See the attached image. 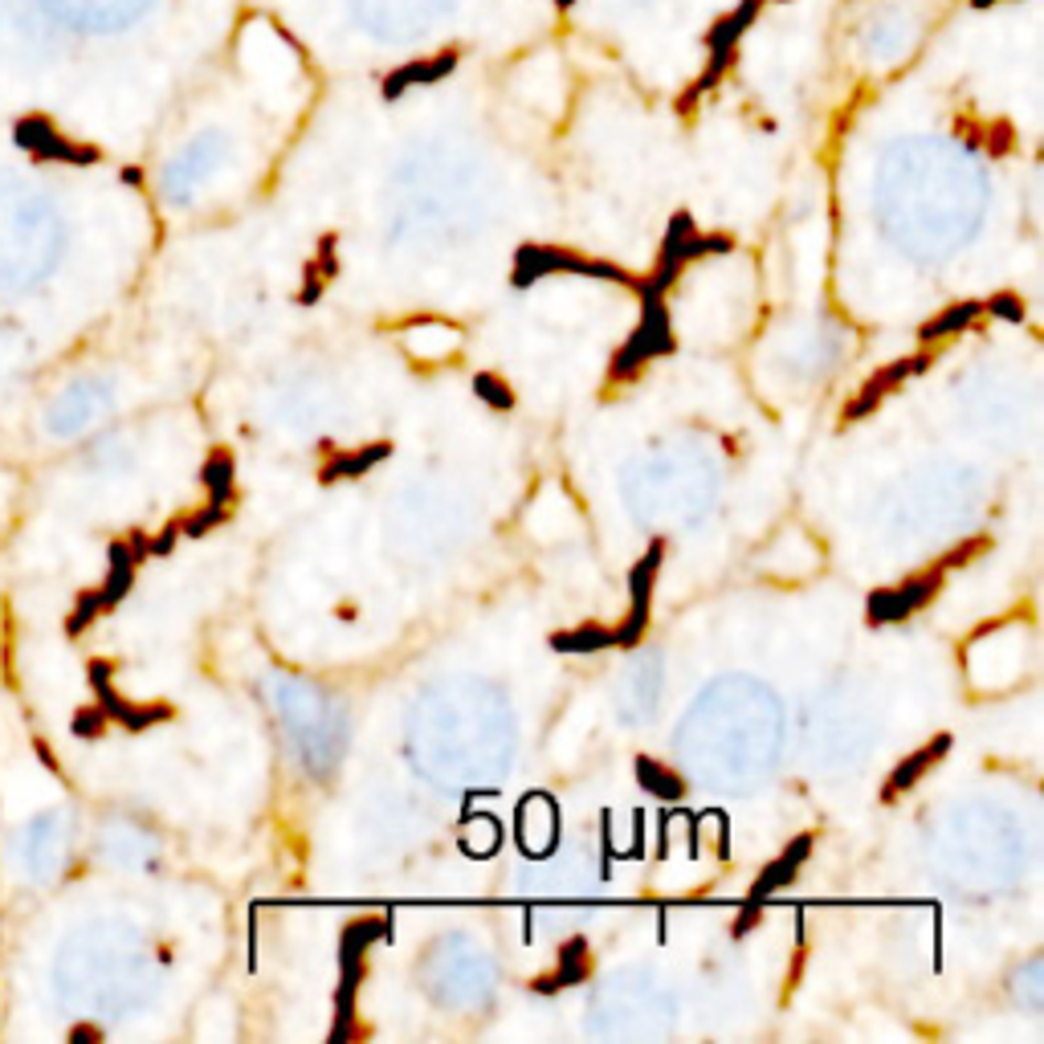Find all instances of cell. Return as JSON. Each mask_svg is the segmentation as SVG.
<instances>
[{
  "mask_svg": "<svg viewBox=\"0 0 1044 1044\" xmlns=\"http://www.w3.org/2000/svg\"><path fill=\"white\" fill-rule=\"evenodd\" d=\"M175 0H0V119L66 127L156 62Z\"/></svg>",
  "mask_w": 1044,
  "mask_h": 1044,
  "instance_id": "obj_1",
  "label": "cell"
},
{
  "mask_svg": "<svg viewBox=\"0 0 1044 1044\" xmlns=\"http://www.w3.org/2000/svg\"><path fill=\"white\" fill-rule=\"evenodd\" d=\"M942 747H947V743H935V747H930V750H923V755H918V759H910V764H906V767H902V771H897V776H894V788H910V779H918V776H923V771H926V764H935L938 755H942Z\"/></svg>",
  "mask_w": 1044,
  "mask_h": 1044,
  "instance_id": "obj_2",
  "label": "cell"
},
{
  "mask_svg": "<svg viewBox=\"0 0 1044 1044\" xmlns=\"http://www.w3.org/2000/svg\"><path fill=\"white\" fill-rule=\"evenodd\" d=\"M979 4H995V0H976V9H979Z\"/></svg>",
  "mask_w": 1044,
  "mask_h": 1044,
  "instance_id": "obj_3",
  "label": "cell"
}]
</instances>
